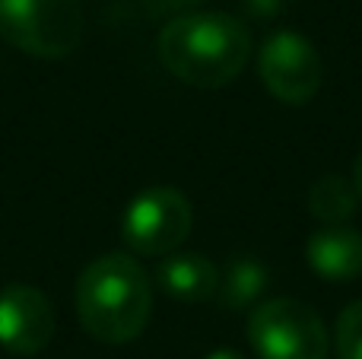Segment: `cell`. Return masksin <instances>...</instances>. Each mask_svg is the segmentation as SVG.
Listing matches in <instances>:
<instances>
[{
    "mask_svg": "<svg viewBox=\"0 0 362 359\" xmlns=\"http://www.w3.org/2000/svg\"><path fill=\"white\" fill-rule=\"evenodd\" d=\"M191 204L175 188H150L127 204L121 216V235L134 254L165 258L191 233Z\"/></svg>",
    "mask_w": 362,
    "mask_h": 359,
    "instance_id": "cell-5",
    "label": "cell"
},
{
    "mask_svg": "<svg viewBox=\"0 0 362 359\" xmlns=\"http://www.w3.org/2000/svg\"><path fill=\"white\" fill-rule=\"evenodd\" d=\"M356 184L344 175H321L308 191V210L325 226H344L356 213Z\"/></svg>",
    "mask_w": 362,
    "mask_h": 359,
    "instance_id": "cell-10",
    "label": "cell"
},
{
    "mask_svg": "<svg viewBox=\"0 0 362 359\" xmlns=\"http://www.w3.org/2000/svg\"><path fill=\"white\" fill-rule=\"evenodd\" d=\"M257 73L274 99L305 105L321 89V57L299 32H274L261 48Z\"/></svg>",
    "mask_w": 362,
    "mask_h": 359,
    "instance_id": "cell-6",
    "label": "cell"
},
{
    "mask_svg": "<svg viewBox=\"0 0 362 359\" xmlns=\"http://www.w3.org/2000/svg\"><path fill=\"white\" fill-rule=\"evenodd\" d=\"M0 38L32 57L57 61L80 48V0H0Z\"/></svg>",
    "mask_w": 362,
    "mask_h": 359,
    "instance_id": "cell-3",
    "label": "cell"
},
{
    "mask_svg": "<svg viewBox=\"0 0 362 359\" xmlns=\"http://www.w3.org/2000/svg\"><path fill=\"white\" fill-rule=\"evenodd\" d=\"M267 290V267H261L257 261L242 258L232 261L226 277H219V299L229 309H245V305H257L261 293Z\"/></svg>",
    "mask_w": 362,
    "mask_h": 359,
    "instance_id": "cell-11",
    "label": "cell"
},
{
    "mask_svg": "<svg viewBox=\"0 0 362 359\" xmlns=\"http://www.w3.org/2000/svg\"><path fill=\"white\" fill-rule=\"evenodd\" d=\"M74 302L89 337L102 343H131L150 322V277L131 254H102L80 273Z\"/></svg>",
    "mask_w": 362,
    "mask_h": 359,
    "instance_id": "cell-2",
    "label": "cell"
},
{
    "mask_svg": "<svg viewBox=\"0 0 362 359\" xmlns=\"http://www.w3.org/2000/svg\"><path fill=\"white\" fill-rule=\"evenodd\" d=\"M206 359H242V356H238L235 350H213V353L206 356Z\"/></svg>",
    "mask_w": 362,
    "mask_h": 359,
    "instance_id": "cell-14",
    "label": "cell"
},
{
    "mask_svg": "<svg viewBox=\"0 0 362 359\" xmlns=\"http://www.w3.org/2000/svg\"><path fill=\"white\" fill-rule=\"evenodd\" d=\"M156 280L178 302H204L219 290V271L197 252H172L163 258Z\"/></svg>",
    "mask_w": 362,
    "mask_h": 359,
    "instance_id": "cell-9",
    "label": "cell"
},
{
    "mask_svg": "<svg viewBox=\"0 0 362 359\" xmlns=\"http://www.w3.org/2000/svg\"><path fill=\"white\" fill-rule=\"evenodd\" d=\"M248 341L261 359H327L331 337L315 309L299 299H267L248 315Z\"/></svg>",
    "mask_w": 362,
    "mask_h": 359,
    "instance_id": "cell-4",
    "label": "cell"
},
{
    "mask_svg": "<svg viewBox=\"0 0 362 359\" xmlns=\"http://www.w3.org/2000/svg\"><path fill=\"white\" fill-rule=\"evenodd\" d=\"M353 184H356V194L362 197V150L356 156V165H353Z\"/></svg>",
    "mask_w": 362,
    "mask_h": 359,
    "instance_id": "cell-13",
    "label": "cell"
},
{
    "mask_svg": "<svg viewBox=\"0 0 362 359\" xmlns=\"http://www.w3.org/2000/svg\"><path fill=\"white\" fill-rule=\"evenodd\" d=\"M159 61L197 89L229 86L251 57V35L229 13H185L159 32Z\"/></svg>",
    "mask_w": 362,
    "mask_h": 359,
    "instance_id": "cell-1",
    "label": "cell"
},
{
    "mask_svg": "<svg viewBox=\"0 0 362 359\" xmlns=\"http://www.w3.org/2000/svg\"><path fill=\"white\" fill-rule=\"evenodd\" d=\"M334 353L337 359H362V302H350L334 328Z\"/></svg>",
    "mask_w": 362,
    "mask_h": 359,
    "instance_id": "cell-12",
    "label": "cell"
},
{
    "mask_svg": "<svg viewBox=\"0 0 362 359\" xmlns=\"http://www.w3.org/2000/svg\"><path fill=\"white\" fill-rule=\"evenodd\" d=\"M54 337V305L29 283L0 290V347L13 356H35Z\"/></svg>",
    "mask_w": 362,
    "mask_h": 359,
    "instance_id": "cell-7",
    "label": "cell"
},
{
    "mask_svg": "<svg viewBox=\"0 0 362 359\" xmlns=\"http://www.w3.org/2000/svg\"><path fill=\"white\" fill-rule=\"evenodd\" d=\"M305 261L327 283H346L362 273V233L353 226H321L308 235Z\"/></svg>",
    "mask_w": 362,
    "mask_h": 359,
    "instance_id": "cell-8",
    "label": "cell"
}]
</instances>
